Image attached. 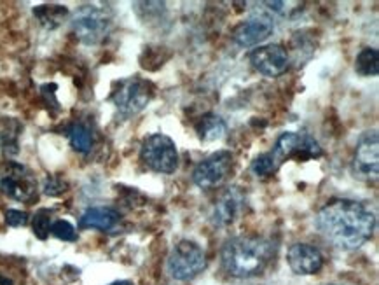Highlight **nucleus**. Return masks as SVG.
I'll return each instance as SVG.
<instances>
[{
	"label": "nucleus",
	"mask_w": 379,
	"mask_h": 285,
	"mask_svg": "<svg viewBox=\"0 0 379 285\" xmlns=\"http://www.w3.org/2000/svg\"><path fill=\"white\" fill-rule=\"evenodd\" d=\"M250 168H252V172L257 177H269L278 168V161H276L273 152H264V155L255 157Z\"/></svg>",
	"instance_id": "nucleus-21"
},
{
	"label": "nucleus",
	"mask_w": 379,
	"mask_h": 285,
	"mask_svg": "<svg viewBox=\"0 0 379 285\" xmlns=\"http://www.w3.org/2000/svg\"><path fill=\"white\" fill-rule=\"evenodd\" d=\"M21 123L14 118H2L0 119V149H2L6 155L14 156L18 155V138H20Z\"/></svg>",
	"instance_id": "nucleus-16"
},
{
	"label": "nucleus",
	"mask_w": 379,
	"mask_h": 285,
	"mask_svg": "<svg viewBox=\"0 0 379 285\" xmlns=\"http://www.w3.org/2000/svg\"><path fill=\"white\" fill-rule=\"evenodd\" d=\"M245 207V193L239 187H229L213 205L210 219L213 226L227 228L234 223Z\"/></svg>",
	"instance_id": "nucleus-13"
},
{
	"label": "nucleus",
	"mask_w": 379,
	"mask_h": 285,
	"mask_svg": "<svg viewBox=\"0 0 379 285\" xmlns=\"http://www.w3.org/2000/svg\"><path fill=\"white\" fill-rule=\"evenodd\" d=\"M231 170L232 155L229 151H219L194 168L193 181L200 189H213L226 181Z\"/></svg>",
	"instance_id": "nucleus-9"
},
{
	"label": "nucleus",
	"mask_w": 379,
	"mask_h": 285,
	"mask_svg": "<svg viewBox=\"0 0 379 285\" xmlns=\"http://www.w3.org/2000/svg\"><path fill=\"white\" fill-rule=\"evenodd\" d=\"M196 133L203 142H215L226 135V123L217 114H205L196 123Z\"/></svg>",
	"instance_id": "nucleus-17"
},
{
	"label": "nucleus",
	"mask_w": 379,
	"mask_h": 285,
	"mask_svg": "<svg viewBox=\"0 0 379 285\" xmlns=\"http://www.w3.org/2000/svg\"><path fill=\"white\" fill-rule=\"evenodd\" d=\"M114 16L108 7L86 4L76 11L72 18V32L82 44L95 46L111 33Z\"/></svg>",
	"instance_id": "nucleus-3"
},
{
	"label": "nucleus",
	"mask_w": 379,
	"mask_h": 285,
	"mask_svg": "<svg viewBox=\"0 0 379 285\" xmlns=\"http://www.w3.org/2000/svg\"><path fill=\"white\" fill-rule=\"evenodd\" d=\"M206 257L205 252L198 243L191 242V240H182L168 256L166 268L171 279L179 280V282H187V280L194 279L205 269Z\"/></svg>",
	"instance_id": "nucleus-5"
},
{
	"label": "nucleus",
	"mask_w": 379,
	"mask_h": 285,
	"mask_svg": "<svg viewBox=\"0 0 379 285\" xmlns=\"http://www.w3.org/2000/svg\"><path fill=\"white\" fill-rule=\"evenodd\" d=\"M0 285H13V282H11V280H7V279H4V276L0 275Z\"/></svg>",
	"instance_id": "nucleus-26"
},
{
	"label": "nucleus",
	"mask_w": 379,
	"mask_h": 285,
	"mask_svg": "<svg viewBox=\"0 0 379 285\" xmlns=\"http://www.w3.org/2000/svg\"><path fill=\"white\" fill-rule=\"evenodd\" d=\"M51 233L56 236V238L63 240V242H76L77 240V231L69 220H56L55 224H51Z\"/></svg>",
	"instance_id": "nucleus-23"
},
{
	"label": "nucleus",
	"mask_w": 379,
	"mask_h": 285,
	"mask_svg": "<svg viewBox=\"0 0 379 285\" xmlns=\"http://www.w3.org/2000/svg\"><path fill=\"white\" fill-rule=\"evenodd\" d=\"M0 191L11 200L28 201L35 196L37 181L28 168L11 161L0 174Z\"/></svg>",
	"instance_id": "nucleus-7"
},
{
	"label": "nucleus",
	"mask_w": 379,
	"mask_h": 285,
	"mask_svg": "<svg viewBox=\"0 0 379 285\" xmlns=\"http://www.w3.org/2000/svg\"><path fill=\"white\" fill-rule=\"evenodd\" d=\"M273 32H275L273 16L261 11V13H254L249 20L236 26L232 32V40L242 48H252L264 43Z\"/></svg>",
	"instance_id": "nucleus-10"
},
{
	"label": "nucleus",
	"mask_w": 379,
	"mask_h": 285,
	"mask_svg": "<svg viewBox=\"0 0 379 285\" xmlns=\"http://www.w3.org/2000/svg\"><path fill=\"white\" fill-rule=\"evenodd\" d=\"M70 144L77 152H89L93 147V133L82 123H76L70 130Z\"/></svg>",
	"instance_id": "nucleus-20"
},
{
	"label": "nucleus",
	"mask_w": 379,
	"mask_h": 285,
	"mask_svg": "<svg viewBox=\"0 0 379 285\" xmlns=\"http://www.w3.org/2000/svg\"><path fill=\"white\" fill-rule=\"evenodd\" d=\"M355 174L366 181H376L379 174V140L376 131H367L358 140L353 157Z\"/></svg>",
	"instance_id": "nucleus-11"
},
{
	"label": "nucleus",
	"mask_w": 379,
	"mask_h": 285,
	"mask_svg": "<svg viewBox=\"0 0 379 285\" xmlns=\"http://www.w3.org/2000/svg\"><path fill=\"white\" fill-rule=\"evenodd\" d=\"M317 228L337 249L355 250L373 238L376 217L363 203L339 198L317 213Z\"/></svg>",
	"instance_id": "nucleus-1"
},
{
	"label": "nucleus",
	"mask_w": 379,
	"mask_h": 285,
	"mask_svg": "<svg viewBox=\"0 0 379 285\" xmlns=\"http://www.w3.org/2000/svg\"><path fill=\"white\" fill-rule=\"evenodd\" d=\"M142 161L157 174H174L179 167V151L168 135L154 133L142 144Z\"/></svg>",
	"instance_id": "nucleus-6"
},
{
	"label": "nucleus",
	"mask_w": 379,
	"mask_h": 285,
	"mask_svg": "<svg viewBox=\"0 0 379 285\" xmlns=\"http://www.w3.org/2000/svg\"><path fill=\"white\" fill-rule=\"evenodd\" d=\"M111 285H133V284L126 282V280H121V282H114V284H111Z\"/></svg>",
	"instance_id": "nucleus-27"
},
{
	"label": "nucleus",
	"mask_w": 379,
	"mask_h": 285,
	"mask_svg": "<svg viewBox=\"0 0 379 285\" xmlns=\"http://www.w3.org/2000/svg\"><path fill=\"white\" fill-rule=\"evenodd\" d=\"M222 266L236 279H252L261 275L273 259V245L262 236H236L222 247Z\"/></svg>",
	"instance_id": "nucleus-2"
},
{
	"label": "nucleus",
	"mask_w": 379,
	"mask_h": 285,
	"mask_svg": "<svg viewBox=\"0 0 379 285\" xmlns=\"http://www.w3.org/2000/svg\"><path fill=\"white\" fill-rule=\"evenodd\" d=\"M288 266L295 275H315L324 266V256L317 247L310 243H295L288 249L287 254Z\"/></svg>",
	"instance_id": "nucleus-14"
},
{
	"label": "nucleus",
	"mask_w": 379,
	"mask_h": 285,
	"mask_svg": "<svg viewBox=\"0 0 379 285\" xmlns=\"http://www.w3.org/2000/svg\"><path fill=\"white\" fill-rule=\"evenodd\" d=\"M69 189V184L63 181L62 177H56V175H51V177L46 179V184H44V193L47 196H60L65 191Z\"/></svg>",
	"instance_id": "nucleus-24"
},
{
	"label": "nucleus",
	"mask_w": 379,
	"mask_h": 285,
	"mask_svg": "<svg viewBox=\"0 0 379 285\" xmlns=\"http://www.w3.org/2000/svg\"><path fill=\"white\" fill-rule=\"evenodd\" d=\"M6 223L9 224L11 228H21L28 224V213L21 212V210H7L6 212Z\"/></svg>",
	"instance_id": "nucleus-25"
},
{
	"label": "nucleus",
	"mask_w": 379,
	"mask_h": 285,
	"mask_svg": "<svg viewBox=\"0 0 379 285\" xmlns=\"http://www.w3.org/2000/svg\"><path fill=\"white\" fill-rule=\"evenodd\" d=\"M356 74L363 77H374L379 72V52L374 48H363L355 60Z\"/></svg>",
	"instance_id": "nucleus-19"
},
{
	"label": "nucleus",
	"mask_w": 379,
	"mask_h": 285,
	"mask_svg": "<svg viewBox=\"0 0 379 285\" xmlns=\"http://www.w3.org/2000/svg\"><path fill=\"white\" fill-rule=\"evenodd\" d=\"M33 16L39 20L44 28L55 30L69 16V9L65 6H58V4H46V6H37L33 9Z\"/></svg>",
	"instance_id": "nucleus-18"
},
{
	"label": "nucleus",
	"mask_w": 379,
	"mask_h": 285,
	"mask_svg": "<svg viewBox=\"0 0 379 285\" xmlns=\"http://www.w3.org/2000/svg\"><path fill=\"white\" fill-rule=\"evenodd\" d=\"M111 99L119 114L130 118V116L142 112L151 104L154 99V86L140 77L123 79L115 84Z\"/></svg>",
	"instance_id": "nucleus-4"
},
{
	"label": "nucleus",
	"mask_w": 379,
	"mask_h": 285,
	"mask_svg": "<svg viewBox=\"0 0 379 285\" xmlns=\"http://www.w3.org/2000/svg\"><path fill=\"white\" fill-rule=\"evenodd\" d=\"M33 235L39 240H46L51 233V212L50 210H39L32 220Z\"/></svg>",
	"instance_id": "nucleus-22"
},
{
	"label": "nucleus",
	"mask_w": 379,
	"mask_h": 285,
	"mask_svg": "<svg viewBox=\"0 0 379 285\" xmlns=\"http://www.w3.org/2000/svg\"><path fill=\"white\" fill-rule=\"evenodd\" d=\"M250 63L259 74L266 77H278L288 69V52L280 44H268L259 46L257 50L250 52Z\"/></svg>",
	"instance_id": "nucleus-12"
},
{
	"label": "nucleus",
	"mask_w": 379,
	"mask_h": 285,
	"mask_svg": "<svg viewBox=\"0 0 379 285\" xmlns=\"http://www.w3.org/2000/svg\"><path fill=\"white\" fill-rule=\"evenodd\" d=\"M276 161L281 163L285 160H315V157L322 156V147L313 137L302 133H294V131H287L276 140L275 149H273Z\"/></svg>",
	"instance_id": "nucleus-8"
},
{
	"label": "nucleus",
	"mask_w": 379,
	"mask_h": 285,
	"mask_svg": "<svg viewBox=\"0 0 379 285\" xmlns=\"http://www.w3.org/2000/svg\"><path fill=\"white\" fill-rule=\"evenodd\" d=\"M119 212L111 207H91L81 216L79 226L82 230H100L108 231L119 223Z\"/></svg>",
	"instance_id": "nucleus-15"
}]
</instances>
